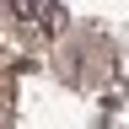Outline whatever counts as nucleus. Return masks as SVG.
Instances as JSON below:
<instances>
[{
    "instance_id": "nucleus-1",
    "label": "nucleus",
    "mask_w": 129,
    "mask_h": 129,
    "mask_svg": "<svg viewBox=\"0 0 129 129\" xmlns=\"http://www.w3.org/2000/svg\"><path fill=\"white\" fill-rule=\"evenodd\" d=\"M11 11L22 16V22H32V27L54 32V0H11Z\"/></svg>"
}]
</instances>
